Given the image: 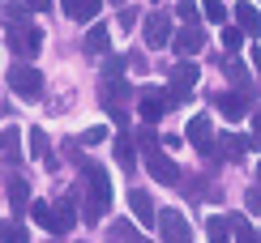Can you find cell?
I'll list each match as a JSON object with an SVG mask.
<instances>
[{"label":"cell","instance_id":"cell-18","mask_svg":"<svg viewBox=\"0 0 261 243\" xmlns=\"http://www.w3.org/2000/svg\"><path fill=\"white\" fill-rule=\"evenodd\" d=\"M133 145H137L133 137H120V141H116V162H120L124 171H137V154H133Z\"/></svg>","mask_w":261,"mask_h":243},{"label":"cell","instance_id":"cell-11","mask_svg":"<svg viewBox=\"0 0 261 243\" xmlns=\"http://www.w3.org/2000/svg\"><path fill=\"white\" fill-rule=\"evenodd\" d=\"M171 39H176V35H171V21L163 13H150L146 17V43H150V47H167Z\"/></svg>","mask_w":261,"mask_h":243},{"label":"cell","instance_id":"cell-20","mask_svg":"<svg viewBox=\"0 0 261 243\" xmlns=\"http://www.w3.org/2000/svg\"><path fill=\"white\" fill-rule=\"evenodd\" d=\"M201 0H176V13H180V21H189V26H197V13H201Z\"/></svg>","mask_w":261,"mask_h":243},{"label":"cell","instance_id":"cell-1","mask_svg":"<svg viewBox=\"0 0 261 243\" xmlns=\"http://www.w3.org/2000/svg\"><path fill=\"white\" fill-rule=\"evenodd\" d=\"M86 188H90V201H86V222H99L103 209L112 205V179L103 167H86Z\"/></svg>","mask_w":261,"mask_h":243},{"label":"cell","instance_id":"cell-5","mask_svg":"<svg viewBox=\"0 0 261 243\" xmlns=\"http://www.w3.org/2000/svg\"><path fill=\"white\" fill-rule=\"evenodd\" d=\"M9 47L17 51V56H35V51L43 47V35L30 26H9Z\"/></svg>","mask_w":261,"mask_h":243},{"label":"cell","instance_id":"cell-16","mask_svg":"<svg viewBox=\"0 0 261 243\" xmlns=\"http://www.w3.org/2000/svg\"><path fill=\"white\" fill-rule=\"evenodd\" d=\"M107 43H112V39H107V26H103V21H94L90 35H86V51H90V56H103Z\"/></svg>","mask_w":261,"mask_h":243},{"label":"cell","instance_id":"cell-24","mask_svg":"<svg viewBox=\"0 0 261 243\" xmlns=\"http://www.w3.org/2000/svg\"><path fill=\"white\" fill-rule=\"evenodd\" d=\"M231 230H236V243H257V235H253V226H248L244 218H231Z\"/></svg>","mask_w":261,"mask_h":243},{"label":"cell","instance_id":"cell-25","mask_svg":"<svg viewBox=\"0 0 261 243\" xmlns=\"http://www.w3.org/2000/svg\"><path fill=\"white\" fill-rule=\"evenodd\" d=\"M219 145H223L227 158H244V141L240 137H219Z\"/></svg>","mask_w":261,"mask_h":243},{"label":"cell","instance_id":"cell-30","mask_svg":"<svg viewBox=\"0 0 261 243\" xmlns=\"http://www.w3.org/2000/svg\"><path fill=\"white\" fill-rule=\"evenodd\" d=\"M5 154H9V158H17V128L13 124L5 128Z\"/></svg>","mask_w":261,"mask_h":243},{"label":"cell","instance_id":"cell-35","mask_svg":"<svg viewBox=\"0 0 261 243\" xmlns=\"http://www.w3.org/2000/svg\"><path fill=\"white\" fill-rule=\"evenodd\" d=\"M26 9H35V13H47V9H51V0H26Z\"/></svg>","mask_w":261,"mask_h":243},{"label":"cell","instance_id":"cell-14","mask_svg":"<svg viewBox=\"0 0 261 243\" xmlns=\"http://www.w3.org/2000/svg\"><path fill=\"white\" fill-rule=\"evenodd\" d=\"M236 21H240V30H244L248 39L261 35V13H257L253 5H236Z\"/></svg>","mask_w":261,"mask_h":243},{"label":"cell","instance_id":"cell-33","mask_svg":"<svg viewBox=\"0 0 261 243\" xmlns=\"http://www.w3.org/2000/svg\"><path fill=\"white\" fill-rule=\"evenodd\" d=\"M5 239H9V243H26V230L13 222V226H5Z\"/></svg>","mask_w":261,"mask_h":243},{"label":"cell","instance_id":"cell-15","mask_svg":"<svg viewBox=\"0 0 261 243\" xmlns=\"http://www.w3.org/2000/svg\"><path fill=\"white\" fill-rule=\"evenodd\" d=\"M26 214L35 218L39 226H47V230H56V235H60V218H56V209H51V205H43V201H30V209H26Z\"/></svg>","mask_w":261,"mask_h":243},{"label":"cell","instance_id":"cell-3","mask_svg":"<svg viewBox=\"0 0 261 243\" xmlns=\"http://www.w3.org/2000/svg\"><path fill=\"white\" fill-rule=\"evenodd\" d=\"M9 85H13V94H21V98H39L43 94V73L30 69V64H13V69H9Z\"/></svg>","mask_w":261,"mask_h":243},{"label":"cell","instance_id":"cell-32","mask_svg":"<svg viewBox=\"0 0 261 243\" xmlns=\"http://www.w3.org/2000/svg\"><path fill=\"white\" fill-rule=\"evenodd\" d=\"M227 73H231V81H236V85H248V81H244V64H240V60L227 64Z\"/></svg>","mask_w":261,"mask_h":243},{"label":"cell","instance_id":"cell-2","mask_svg":"<svg viewBox=\"0 0 261 243\" xmlns=\"http://www.w3.org/2000/svg\"><path fill=\"white\" fill-rule=\"evenodd\" d=\"M159 239L163 243H193V226L180 209H159Z\"/></svg>","mask_w":261,"mask_h":243},{"label":"cell","instance_id":"cell-26","mask_svg":"<svg viewBox=\"0 0 261 243\" xmlns=\"http://www.w3.org/2000/svg\"><path fill=\"white\" fill-rule=\"evenodd\" d=\"M205 226H210V243H227V226H231V222H223V218H210Z\"/></svg>","mask_w":261,"mask_h":243},{"label":"cell","instance_id":"cell-4","mask_svg":"<svg viewBox=\"0 0 261 243\" xmlns=\"http://www.w3.org/2000/svg\"><path fill=\"white\" fill-rule=\"evenodd\" d=\"M189 141H193V149H197L201 158H210V154L219 149L214 128H210V115H193V119H189Z\"/></svg>","mask_w":261,"mask_h":243},{"label":"cell","instance_id":"cell-9","mask_svg":"<svg viewBox=\"0 0 261 243\" xmlns=\"http://www.w3.org/2000/svg\"><path fill=\"white\" fill-rule=\"evenodd\" d=\"M167 115V94L163 90H141V124H159Z\"/></svg>","mask_w":261,"mask_h":243},{"label":"cell","instance_id":"cell-29","mask_svg":"<svg viewBox=\"0 0 261 243\" xmlns=\"http://www.w3.org/2000/svg\"><path fill=\"white\" fill-rule=\"evenodd\" d=\"M107 141V128H86L82 132V145H103Z\"/></svg>","mask_w":261,"mask_h":243},{"label":"cell","instance_id":"cell-23","mask_svg":"<svg viewBox=\"0 0 261 243\" xmlns=\"http://www.w3.org/2000/svg\"><path fill=\"white\" fill-rule=\"evenodd\" d=\"M56 218H60V235H64V230L73 226V196H64V201L56 205Z\"/></svg>","mask_w":261,"mask_h":243},{"label":"cell","instance_id":"cell-27","mask_svg":"<svg viewBox=\"0 0 261 243\" xmlns=\"http://www.w3.org/2000/svg\"><path fill=\"white\" fill-rule=\"evenodd\" d=\"M223 43H227V51L236 56V51L244 47V30H240V26H236V30H223Z\"/></svg>","mask_w":261,"mask_h":243},{"label":"cell","instance_id":"cell-28","mask_svg":"<svg viewBox=\"0 0 261 243\" xmlns=\"http://www.w3.org/2000/svg\"><path fill=\"white\" fill-rule=\"evenodd\" d=\"M133 141H137V145L146 149V154H154V149H159V137H154V132H150V128H141V132H137Z\"/></svg>","mask_w":261,"mask_h":243},{"label":"cell","instance_id":"cell-31","mask_svg":"<svg viewBox=\"0 0 261 243\" xmlns=\"http://www.w3.org/2000/svg\"><path fill=\"white\" fill-rule=\"evenodd\" d=\"M244 205L253 209V214H261V188H248V192H244Z\"/></svg>","mask_w":261,"mask_h":243},{"label":"cell","instance_id":"cell-21","mask_svg":"<svg viewBox=\"0 0 261 243\" xmlns=\"http://www.w3.org/2000/svg\"><path fill=\"white\" fill-rule=\"evenodd\" d=\"M201 13L219 26V21H227V5H223V0H201Z\"/></svg>","mask_w":261,"mask_h":243},{"label":"cell","instance_id":"cell-7","mask_svg":"<svg viewBox=\"0 0 261 243\" xmlns=\"http://www.w3.org/2000/svg\"><path fill=\"white\" fill-rule=\"evenodd\" d=\"M128 214H133L141 226H159L154 201H150V192H141V188H133V192H128Z\"/></svg>","mask_w":261,"mask_h":243},{"label":"cell","instance_id":"cell-34","mask_svg":"<svg viewBox=\"0 0 261 243\" xmlns=\"http://www.w3.org/2000/svg\"><path fill=\"white\" fill-rule=\"evenodd\" d=\"M137 26V13H133V9H124V13H120V30H133Z\"/></svg>","mask_w":261,"mask_h":243},{"label":"cell","instance_id":"cell-17","mask_svg":"<svg viewBox=\"0 0 261 243\" xmlns=\"http://www.w3.org/2000/svg\"><path fill=\"white\" fill-rule=\"evenodd\" d=\"M26 141H30V154H35V158H43V162L51 167V145H47V132H43V128H30V132H26Z\"/></svg>","mask_w":261,"mask_h":243},{"label":"cell","instance_id":"cell-22","mask_svg":"<svg viewBox=\"0 0 261 243\" xmlns=\"http://www.w3.org/2000/svg\"><path fill=\"white\" fill-rule=\"evenodd\" d=\"M248 145L261 149V107H253V115H248Z\"/></svg>","mask_w":261,"mask_h":243},{"label":"cell","instance_id":"cell-19","mask_svg":"<svg viewBox=\"0 0 261 243\" xmlns=\"http://www.w3.org/2000/svg\"><path fill=\"white\" fill-rule=\"evenodd\" d=\"M9 205H13L17 214H21V209H30V184H26V179H13V184H9Z\"/></svg>","mask_w":261,"mask_h":243},{"label":"cell","instance_id":"cell-6","mask_svg":"<svg viewBox=\"0 0 261 243\" xmlns=\"http://www.w3.org/2000/svg\"><path fill=\"white\" fill-rule=\"evenodd\" d=\"M146 171L154 175L159 184H180V167H176V162H171V158H167V154H163V149L146 154Z\"/></svg>","mask_w":261,"mask_h":243},{"label":"cell","instance_id":"cell-37","mask_svg":"<svg viewBox=\"0 0 261 243\" xmlns=\"http://www.w3.org/2000/svg\"><path fill=\"white\" fill-rule=\"evenodd\" d=\"M257 184H261V162H257Z\"/></svg>","mask_w":261,"mask_h":243},{"label":"cell","instance_id":"cell-8","mask_svg":"<svg viewBox=\"0 0 261 243\" xmlns=\"http://www.w3.org/2000/svg\"><path fill=\"white\" fill-rule=\"evenodd\" d=\"M197 64H193V60H180L176 64V69H171V98H184V94H189L193 90V85H197Z\"/></svg>","mask_w":261,"mask_h":243},{"label":"cell","instance_id":"cell-10","mask_svg":"<svg viewBox=\"0 0 261 243\" xmlns=\"http://www.w3.org/2000/svg\"><path fill=\"white\" fill-rule=\"evenodd\" d=\"M171 47H176V56H197V51L205 47V35H201L197 26H184V30H176Z\"/></svg>","mask_w":261,"mask_h":243},{"label":"cell","instance_id":"cell-13","mask_svg":"<svg viewBox=\"0 0 261 243\" xmlns=\"http://www.w3.org/2000/svg\"><path fill=\"white\" fill-rule=\"evenodd\" d=\"M210 103L219 107V115H223V119H244V111H248L244 94H214Z\"/></svg>","mask_w":261,"mask_h":243},{"label":"cell","instance_id":"cell-12","mask_svg":"<svg viewBox=\"0 0 261 243\" xmlns=\"http://www.w3.org/2000/svg\"><path fill=\"white\" fill-rule=\"evenodd\" d=\"M99 5L103 0H60V9H64L69 21H94L99 17Z\"/></svg>","mask_w":261,"mask_h":243},{"label":"cell","instance_id":"cell-36","mask_svg":"<svg viewBox=\"0 0 261 243\" xmlns=\"http://www.w3.org/2000/svg\"><path fill=\"white\" fill-rule=\"evenodd\" d=\"M253 73H257V85H261V51H253Z\"/></svg>","mask_w":261,"mask_h":243}]
</instances>
